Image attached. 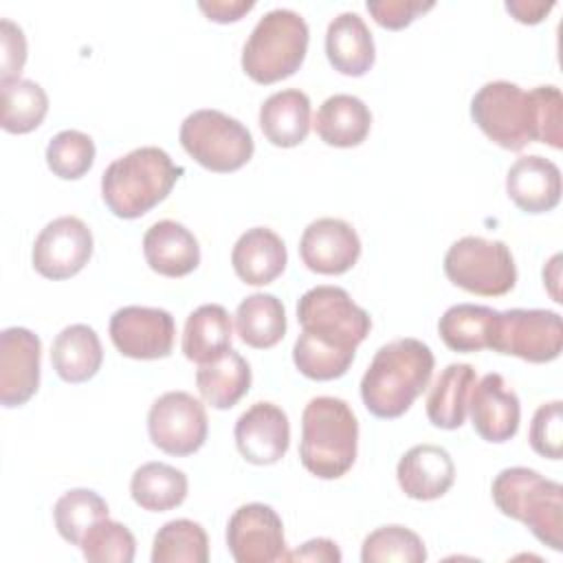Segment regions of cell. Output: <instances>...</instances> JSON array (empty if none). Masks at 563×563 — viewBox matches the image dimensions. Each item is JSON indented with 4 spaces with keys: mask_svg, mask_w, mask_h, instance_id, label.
Instances as JSON below:
<instances>
[{
    "mask_svg": "<svg viewBox=\"0 0 563 563\" xmlns=\"http://www.w3.org/2000/svg\"><path fill=\"white\" fill-rule=\"evenodd\" d=\"M433 365V352L420 339L405 336L385 343L361 378L365 409L383 420L400 418L427 389Z\"/></svg>",
    "mask_w": 563,
    "mask_h": 563,
    "instance_id": "cell-1",
    "label": "cell"
},
{
    "mask_svg": "<svg viewBox=\"0 0 563 563\" xmlns=\"http://www.w3.org/2000/svg\"><path fill=\"white\" fill-rule=\"evenodd\" d=\"M183 167L156 147L143 145L114 158L101 176V198L106 207L123 220L145 216L163 202L183 176Z\"/></svg>",
    "mask_w": 563,
    "mask_h": 563,
    "instance_id": "cell-2",
    "label": "cell"
},
{
    "mask_svg": "<svg viewBox=\"0 0 563 563\" xmlns=\"http://www.w3.org/2000/svg\"><path fill=\"white\" fill-rule=\"evenodd\" d=\"M358 451V420L343 398L317 396L301 413L299 460L319 479L343 477Z\"/></svg>",
    "mask_w": 563,
    "mask_h": 563,
    "instance_id": "cell-3",
    "label": "cell"
},
{
    "mask_svg": "<svg viewBox=\"0 0 563 563\" xmlns=\"http://www.w3.org/2000/svg\"><path fill=\"white\" fill-rule=\"evenodd\" d=\"M490 495L501 515L521 521L543 545L563 550V488L528 466L497 473Z\"/></svg>",
    "mask_w": 563,
    "mask_h": 563,
    "instance_id": "cell-4",
    "label": "cell"
},
{
    "mask_svg": "<svg viewBox=\"0 0 563 563\" xmlns=\"http://www.w3.org/2000/svg\"><path fill=\"white\" fill-rule=\"evenodd\" d=\"M310 31L292 9H273L253 26L242 48V70L255 84H275L299 70L308 53Z\"/></svg>",
    "mask_w": 563,
    "mask_h": 563,
    "instance_id": "cell-5",
    "label": "cell"
},
{
    "mask_svg": "<svg viewBox=\"0 0 563 563\" xmlns=\"http://www.w3.org/2000/svg\"><path fill=\"white\" fill-rule=\"evenodd\" d=\"M297 321L301 336L347 354H356V347L372 330L367 310L356 306L341 286L306 290L297 301Z\"/></svg>",
    "mask_w": 563,
    "mask_h": 563,
    "instance_id": "cell-6",
    "label": "cell"
},
{
    "mask_svg": "<svg viewBox=\"0 0 563 563\" xmlns=\"http://www.w3.org/2000/svg\"><path fill=\"white\" fill-rule=\"evenodd\" d=\"M178 139L183 150L198 165L216 174H229L244 167L255 152L249 128L211 108L187 114L180 123Z\"/></svg>",
    "mask_w": 563,
    "mask_h": 563,
    "instance_id": "cell-7",
    "label": "cell"
},
{
    "mask_svg": "<svg viewBox=\"0 0 563 563\" xmlns=\"http://www.w3.org/2000/svg\"><path fill=\"white\" fill-rule=\"evenodd\" d=\"M444 275L457 288L482 297H501L517 284V266L501 240L464 235L444 255Z\"/></svg>",
    "mask_w": 563,
    "mask_h": 563,
    "instance_id": "cell-8",
    "label": "cell"
},
{
    "mask_svg": "<svg viewBox=\"0 0 563 563\" xmlns=\"http://www.w3.org/2000/svg\"><path fill=\"white\" fill-rule=\"evenodd\" d=\"M471 119L499 147L521 152L532 143L530 90L512 81H488L471 99Z\"/></svg>",
    "mask_w": 563,
    "mask_h": 563,
    "instance_id": "cell-9",
    "label": "cell"
},
{
    "mask_svg": "<svg viewBox=\"0 0 563 563\" xmlns=\"http://www.w3.org/2000/svg\"><path fill=\"white\" fill-rule=\"evenodd\" d=\"M490 350L528 363H550L563 350L561 314L543 308H512L497 314Z\"/></svg>",
    "mask_w": 563,
    "mask_h": 563,
    "instance_id": "cell-10",
    "label": "cell"
},
{
    "mask_svg": "<svg viewBox=\"0 0 563 563\" xmlns=\"http://www.w3.org/2000/svg\"><path fill=\"white\" fill-rule=\"evenodd\" d=\"M147 433L163 453L191 455L202 449L209 433L205 405L187 391H165L147 411Z\"/></svg>",
    "mask_w": 563,
    "mask_h": 563,
    "instance_id": "cell-11",
    "label": "cell"
},
{
    "mask_svg": "<svg viewBox=\"0 0 563 563\" xmlns=\"http://www.w3.org/2000/svg\"><path fill=\"white\" fill-rule=\"evenodd\" d=\"M110 339L119 354L136 361L167 358L176 341L174 317L163 308L123 306L110 317Z\"/></svg>",
    "mask_w": 563,
    "mask_h": 563,
    "instance_id": "cell-12",
    "label": "cell"
},
{
    "mask_svg": "<svg viewBox=\"0 0 563 563\" xmlns=\"http://www.w3.org/2000/svg\"><path fill=\"white\" fill-rule=\"evenodd\" d=\"M92 257V231L75 216L51 220L35 238L31 262L46 279H68Z\"/></svg>",
    "mask_w": 563,
    "mask_h": 563,
    "instance_id": "cell-13",
    "label": "cell"
},
{
    "mask_svg": "<svg viewBox=\"0 0 563 563\" xmlns=\"http://www.w3.org/2000/svg\"><path fill=\"white\" fill-rule=\"evenodd\" d=\"M227 545L238 563H275L286 559L284 523L277 510L253 501L240 506L227 523Z\"/></svg>",
    "mask_w": 563,
    "mask_h": 563,
    "instance_id": "cell-14",
    "label": "cell"
},
{
    "mask_svg": "<svg viewBox=\"0 0 563 563\" xmlns=\"http://www.w3.org/2000/svg\"><path fill=\"white\" fill-rule=\"evenodd\" d=\"M42 343L29 328H4L0 334V402L26 405L40 387Z\"/></svg>",
    "mask_w": 563,
    "mask_h": 563,
    "instance_id": "cell-15",
    "label": "cell"
},
{
    "mask_svg": "<svg viewBox=\"0 0 563 563\" xmlns=\"http://www.w3.org/2000/svg\"><path fill=\"white\" fill-rule=\"evenodd\" d=\"M306 268L319 275H343L361 257V240L354 227L341 218L312 220L299 240Z\"/></svg>",
    "mask_w": 563,
    "mask_h": 563,
    "instance_id": "cell-16",
    "label": "cell"
},
{
    "mask_svg": "<svg viewBox=\"0 0 563 563\" xmlns=\"http://www.w3.org/2000/svg\"><path fill=\"white\" fill-rule=\"evenodd\" d=\"M235 446L240 455L257 466L279 462L290 444V422L282 407L260 400L235 422Z\"/></svg>",
    "mask_w": 563,
    "mask_h": 563,
    "instance_id": "cell-17",
    "label": "cell"
},
{
    "mask_svg": "<svg viewBox=\"0 0 563 563\" xmlns=\"http://www.w3.org/2000/svg\"><path fill=\"white\" fill-rule=\"evenodd\" d=\"M468 411L475 433L486 442H508L519 429V396L506 385L501 374L490 372L473 385L468 396Z\"/></svg>",
    "mask_w": 563,
    "mask_h": 563,
    "instance_id": "cell-18",
    "label": "cell"
},
{
    "mask_svg": "<svg viewBox=\"0 0 563 563\" xmlns=\"http://www.w3.org/2000/svg\"><path fill=\"white\" fill-rule=\"evenodd\" d=\"M400 490L418 501H431L449 493L455 482V464L446 449L438 444L411 446L396 466Z\"/></svg>",
    "mask_w": 563,
    "mask_h": 563,
    "instance_id": "cell-19",
    "label": "cell"
},
{
    "mask_svg": "<svg viewBox=\"0 0 563 563\" xmlns=\"http://www.w3.org/2000/svg\"><path fill=\"white\" fill-rule=\"evenodd\" d=\"M506 194L523 213L552 211L561 200V169L545 156H519L506 174Z\"/></svg>",
    "mask_w": 563,
    "mask_h": 563,
    "instance_id": "cell-20",
    "label": "cell"
},
{
    "mask_svg": "<svg viewBox=\"0 0 563 563\" xmlns=\"http://www.w3.org/2000/svg\"><path fill=\"white\" fill-rule=\"evenodd\" d=\"M147 266L165 277H185L200 264L196 235L176 220H158L143 235Z\"/></svg>",
    "mask_w": 563,
    "mask_h": 563,
    "instance_id": "cell-21",
    "label": "cell"
},
{
    "mask_svg": "<svg viewBox=\"0 0 563 563\" xmlns=\"http://www.w3.org/2000/svg\"><path fill=\"white\" fill-rule=\"evenodd\" d=\"M231 264L244 284L266 286L275 282L288 264L286 244L273 229L253 227L233 244Z\"/></svg>",
    "mask_w": 563,
    "mask_h": 563,
    "instance_id": "cell-22",
    "label": "cell"
},
{
    "mask_svg": "<svg viewBox=\"0 0 563 563\" xmlns=\"http://www.w3.org/2000/svg\"><path fill=\"white\" fill-rule=\"evenodd\" d=\"M325 55L332 68L347 77H363L374 66V37L356 11H343L330 20Z\"/></svg>",
    "mask_w": 563,
    "mask_h": 563,
    "instance_id": "cell-23",
    "label": "cell"
},
{
    "mask_svg": "<svg viewBox=\"0 0 563 563\" xmlns=\"http://www.w3.org/2000/svg\"><path fill=\"white\" fill-rule=\"evenodd\" d=\"M260 128L275 147H295L310 132V99L297 88L277 90L260 108Z\"/></svg>",
    "mask_w": 563,
    "mask_h": 563,
    "instance_id": "cell-24",
    "label": "cell"
},
{
    "mask_svg": "<svg viewBox=\"0 0 563 563\" xmlns=\"http://www.w3.org/2000/svg\"><path fill=\"white\" fill-rule=\"evenodd\" d=\"M55 374L66 383L90 380L103 363V350L97 332L86 323L66 325L51 345Z\"/></svg>",
    "mask_w": 563,
    "mask_h": 563,
    "instance_id": "cell-25",
    "label": "cell"
},
{
    "mask_svg": "<svg viewBox=\"0 0 563 563\" xmlns=\"http://www.w3.org/2000/svg\"><path fill=\"white\" fill-rule=\"evenodd\" d=\"M372 128V112L363 99L354 95L328 97L314 117V130L325 145L332 147H356L361 145Z\"/></svg>",
    "mask_w": 563,
    "mask_h": 563,
    "instance_id": "cell-26",
    "label": "cell"
},
{
    "mask_svg": "<svg viewBox=\"0 0 563 563\" xmlns=\"http://www.w3.org/2000/svg\"><path fill=\"white\" fill-rule=\"evenodd\" d=\"M477 383L475 369L468 363H451L435 378L427 396V418L438 429H460L466 418L468 396Z\"/></svg>",
    "mask_w": 563,
    "mask_h": 563,
    "instance_id": "cell-27",
    "label": "cell"
},
{
    "mask_svg": "<svg viewBox=\"0 0 563 563\" xmlns=\"http://www.w3.org/2000/svg\"><path fill=\"white\" fill-rule=\"evenodd\" d=\"M231 339L233 325L224 306L202 303L185 321L183 354L198 365L211 363L231 350Z\"/></svg>",
    "mask_w": 563,
    "mask_h": 563,
    "instance_id": "cell-28",
    "label": "cell"
},
{
    "mask_svg": "<svg viewBox=\"0 0 563 563\" xmlns=\"http://www.w3.org/2000/svg\"><path fill=\"white\" fill-rule=\"evenodd\" d=\"M251 378V365L246 358L235 350H227L216 361L198 367L196 387L202 400L213 409H231L246 396Z\"/></svg>",
    "mask_w": 563,
    "mask_h": 563,
    "instance_id": "cell-29",
    "label": "cell"
},
{
    "mask_svg": "<svg viewBox=\"0 0 563 563\" xmlns=\"http://www.w3.org/2000/svg\"><path fill=\"white\" fill-rule=\"evenodd\" d=\"M497 310L477 303H455L444 310L438 321V332L444 345L453 352L490 350Z\"/></svg>",
    "mask_w": 563,
    "mask_h": 563,
    "instance_id": "cell-30",
    "label": "cell"
},
{
    "mask_svg": "<svg viewBox=\"0 0 563 563\" xmlns=\"http://www.w3.org/2000/svg\"><path fill=\"white\" fill-rule=\"evenodd\" d=\"M187 490V475L165 462H145L130 479V495L134 504L150 512H165L180 506Z\"/></svg>",
    "mask_w": 563,
    "mask_h": 563,
    "instance_id": "cell-31",
    "label": "cell"
},
{
    "mask_svg": "<svg viewBox=\"0 0 563 563\" xmlns=\"http://www.w3.org/2000/svg\"><path fill=\"white\" fill-rule=\"evenodd\" d=\"M235 330L240 339L255 350L277 345L286 334V310L282 299L271 292H253L244 297L235 310Z\"/></svg>",
    "mask_w": 563,
    "mask_h": 563,
    "instance_id": "cell-32",
    "label": "cell"
},
{
    "mask_svg": "<svg viewBox=\"0 0 563 563\" xmlns=\"http://www.w3.org/2000/svg\"><path fill=\"white\" fill-rule=\"evenodd\" d=\"M2 92V130L9 134H29L42 125L48 112V95L31 79L0 84Z\"/></svg>",
    "mask_w": 563,
    "mask_h": 563,
    "instance_id": "cell-33",
    "label": "cell"
},
{
    "mask_svg": "<svg viewBox=\"0 0 563 563\" xmlns=\"http://www.w3.org/2000/svg\"><path fill=\"white\" fill-rule=\"evenodd\" d=\"M209 539L200 523L174 519L158 528L152 543V563H207Z\"/></svg>",
    "mask_w": 563,
    "mask_h": 563,
    "instance_id": "cell-34",
    "label": "cell"
},
{
    "mask_svg": "<svg viewBox=\"0 0 563 563\" xmlns=\"http://www.w3.org/2000/svg\"><path fill=\"white\" fill-rule=\"evenodd\" d=\"M108 517L106 499L90 488H70L53 506V519L59 537L79 545L84 534Z\"/></svg>",
    "mask_w": 563,
    "mask_h": 563,
    "instance_id": "cell-35",
    "label": "cell"
},
{
    "mask_svg": "<svg viewBox=\"0 0 563 563\" xmlns=\"http://www.w3.org/2000/svg\"><path fill=\"white\" fill-rule=\"evenodd\" d=\"M363 563H422L427 548L422 539L405 526H380L369 532L361 548Z\"/></svg>",
    "mask_w": 563,
    "mask_h": 563,
    "instance_id": "cell-36",
    "label": "cell"
},
{
    "mask_svg": "<svg viewBox=\"0 0 563 563\" xmlns=\"http://www.w3.org/2000/svg\"><path fill=\"white\" fill-rule=\"evenodd\" d=\"M95 163V143L86 132L62 130L46 145V165L62 180H77Z\"/></svg>",
    "mask_w": 563,
    "mask_h": 563,
    "instance_id": "cell-37",
    "label": "cell"
},
{
    "mask_svg": "<svg viewBox=\"0 0 563 563\" xmlns=\"http://www.w3.org/2000/svg\"><path fill=\"white\" fill-rule=\"evenodd\" d=\"M79 548L90 563H132L136 539L128 526L106 517L84 534Z\"/></svg>",
    "mask_w": 563,
    "mask_h": 563,
    "instance_id": "cell-38",
    "label": "cell"
},
{
    "mask_svg": "<svg viewBox=\"0 0 563 563\" xmlns=\"http://www.w3.org/2000/svg\"><path fill=\"white\" fill-rule=\"evenodd\" d=\"M292 361L295 367L310 380H334L350 369L354 354L330 350L299 334L292 347Z\"/></svg>",
    "mask_w": 563,
    "mask_h": 563,
    "instance_id": "cell-39",
    "label": "cell"
},
{
    "mask_svg": "<svg viewBox=\"0 0 563 563\" xmlns=\"http://www.w3.org/2000/svg\"><path fill=\"white\" fill-rule=\"evenodd\" d=\"M532 99V139L554 150L563 147V97L552 84L530 90Z\"/></svg>",
    "mask_w": 563,
    "mask_h": 563,
    "instance_id": "cell-40",
    "label": "cell"
},
{
    "mask_svg": "<svg viewBox=\"0 0 563 563\" xmlns=\"http://www.w3.org/2000/svg\"><path fill=\"white\" fill-rule=\"evenodd\" d=\"M528 440L534 453L548 460H561L563 455V405L561 400L537 407Z\"/></svg>",
    "mask_w": 563,
    "mask_h": 563,
    "instance_id": "cell-41",
    "label": "cell"
},
{
    "mask_svg": "<svg viewBox=\"0 0 563 563\" xmlns=\"http://www.w3.org/2000/svg\"><path fill=\"white\" fill-rule=\"evenodd\" d=\"M367 11L383 29L398 31L409 26L418 15L433 9V2L422 0H367Z\"/></svg>",
    "mask_w": 563,
    "mask_h": 563,
    "instance_id": "cell-42",
    "label": "cell"
},
{
    "mask_svg": "<svg viewBox=\"0 0 563 563\" xmlns=\"http://www.w3.org/2000/svg\"><path fill=\"white\" fill-rule=\"evenodd\" d=\"M0 84L20 79L26 62V37L24 31L7 18L0 20Z\"/></svg>",
    "mask_w": 563,
    "mask_h": 563,
    "instance_id": "cell-43",
    "label": "cell"
},
{
    "mask_svg": "<svg viewBox=\"0 0 563 563\" xmlns=\"http://www.w3.org/2000/svg\"><path fill=\"white\" fill-rule=\"evenodd\" d=\"M284 561H310V563H341V550L332 539L317 537L301 543L297 550L286 552Z\"/></svg>",
    "mask_w": 563,
    "mask_h": 563,
    "instance_id": "cell-44",
    "label": "cell"
},
{
    "mask_svg": "<svg viewBox=\"0 0 563 563\" xmlns=\"http://www.w3.org/2000/svg\"><path fill=\"white\" fill-rule=\"evenodd\" d=\"M255 7L253 0H200L198 9L218 24L242 20Z\"/></svg>",
    "mask_w": 563,
    "mask_h": 563,
    "instance_id": "cell-45",
    "label": "cell"
},
{
    "mask_svg": "<svg viewBox=\"0 0 563 563\" xmlns=\"http://www.w3.org/2000/svg\"><path fill=\"white\" fill-rule=\"evenodd\" d=\"M554 9V2L543 0H510L506 2V11L521 24H539L550 11Z\"/></svg>",
    "mask_w": 563,
    "mask_h": 563,
    "instance_id": "cell-46",
    "label": "cell"
}]
</instances>
